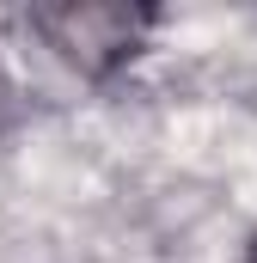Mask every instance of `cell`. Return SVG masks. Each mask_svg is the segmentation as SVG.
<instances>
[{"mask_svg": "<svg viewBox=\"0 0 257 263\" xmlns=\"http://www.w3.org/2000/svg\"><path fill=\"white\" fill-rule=\"evenodd\" d=\"M31 31L86 80H104L141 55L153 12L147 6H111V0H62V6H31Z\"/></svg>", "mask_w": 257, "mask_h": 263, "instance_id": "obj_1", "label": "cell"}, {"mask_svg": "<svg viewBox=\"0 0 257 263\" xmlns=\"http://www.w3.org/2000/svg\"><path fill=\"white\" fill-rule=\"evenodd\" d=\"M251 263H257V245H251Z\"/></svg>", "mask_w": 257, "mask_h": 263, "instance_id": "obj_2", "label": "cell"}]
</instances>
